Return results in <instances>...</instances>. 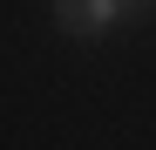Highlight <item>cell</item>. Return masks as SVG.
I'll list each match as a JSON object with an SVG mask.
<instances>
[{"label": "cell", "instance_id": "obj_1", "mask_svg": "<svg viewBox=\"0 0 156 150\" xmlns=\"http://www.w3.org/2000/svg\"><path fill=\"white\" fill-rule=\"evenodd\" d=\"M48 14H55V28L75 34V41H102V34L129 28V21H122V0H48Z\"/></svg>", "mask_w": 156, "mask_h": 150}, {"label": "cell", "instance_id": "obj_2", "mask_svg": "<svg viewBox=\"0 0 156 150\" xmlns=\"http://www.w3.org/2000/svg\"><path fill=\"white\" fill-rule=\"evenodd\" d=\"M156 14V0H122V21H149Z\"/></svg>", "mask_w": 156, "mask_h": 150}]
</instances>
